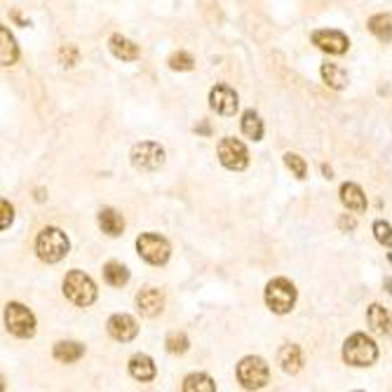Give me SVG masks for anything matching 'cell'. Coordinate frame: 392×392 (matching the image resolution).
<instances>
[{
    "instance_id": "cell-28",
    "label": "cell",
    "mask_w": 392,
    "mask_h": 392,
    "mask_svg": "<svg viewBox=\"0 0 392 392\" xmlns=\"http://www.w3.org/2000/svg\"><path fill=\"white\" fill-rule=\"evenodd\" d=\"M284 165L294 172L296 179H306L308 165H306V160H303L301 155H296V153H284Z\"/></svg>"
},
{
    "instance_id": "cell-32",
    "label": "cell",
    "mask_w": 392,
    "mask_h": 392,
    "mask_svg": "<svg viewBox=\"0 0 392 392\" xmlns=\"http://www.w3.org/2000/svg\"><path fill=\"white\" fill-rule=\"evenodd\" d=\"M0 207H3V223H0V228L7 230V228H10V223L14 221V207L7 202V200H3Z\"/></svg>"
},
{
    "instance_id": "cell-23",
    "label": "cell",
    "mask_w": 392,
    "mask_h": 392,
    "mask_svg": "<svg viewBox=\"0 0 392 392\" xmlns=\"http://www.w3.org/2000/svg\"><path fill=\"white\" fill-rule=\"evenodd\" d=\"M369 31L383 40V43H390L392 40V14H376L369 19Z\"/></svg>"
},
{
    "instance_id": "cell-7",
    "label": "cell",
    "mask_w": 392,
    "mask_h": 392,
    "mask_svg": "<svg viewBox=\"0 0 392 392\" xmlns=\"http://www.w3.org/2000/svg\"><path fill=\"white\" fill-rule=\"evenodd\" d=\"M270 371L268 364L261 357H244L237 364V381L242 383V388L247 390H259L268 383Z\"/></svg>"
},
{
    "instance_id": "cell-21",
    "label": "cell",
    "mask_w": 392,
    "mask_h": 392,
    "mask_svg": "<svg viewBox=\"0 0 392 392\" xmlns=\"http://www.w3.org/2000/svg\"><path fill=\"white\" fill-rule=\"evenodd\" d=\"M99 226H101V230L106 235L118 237V235H123L125 221H123V216H120L115 210H101L99 212Z\"/></svg>"
},
{
    "instance_id": "cell-36",
    "label": "cell",
    "mask_w": 392,
    "mask_h": 392,
    "mask_svg": "<svg viewBox=\"0 0 392 392\" xmlns=\"http://www.w3.org/2000/svg\"><path fill=\"white\" fill-rule=\"evenodd\" d=\"M322 174H324L326 179H331V170H329V167H326V165H322Z\"/></svg>"
},
{
    "instance_id": "cell-19",
    "label": "cell",
    "mask_w": 392,
    "mask_h": 392,
    "mask_svg": "<svg viewBox=\"0 0 392 392\" xmlns=\"http://www.w3.org/2000/svg\"><path fill=\"white\" fill-rule=\"evenodd\" d=\"M19 59V47L14 43L12 33L7 31V26H0V61L3 66H12Z\"/></svg>"
},
{
    "instance_id": "cell-24",
    "label": "cell",
    "mask_w": 392,
    "mask_h": 392,
    "mask_svg": "<svg viewBox=\"0 0 392 392\" xmlns=\"http://www.w3.org/2000/svg\"><path fill=\"white\" fill-rule=\"evenodd\" d=\"M103 279H106L110 287H123L130 282V270H127L123 263L110 261L103 266Z\"/></svg>"
},
{
    "instance_id": "cell-29",
    "label": "cell",
    "mask_w": 392,
    "mask_h": 392,
    "mask_svg": "<svg viewBox=\"0 0 392 392\" xmlns=\"http://www.w3.org/2000/svg\"><path fill=\"white\" fill-rule=\"evenodd\" d=\"M195 59L188 52H174L170 57V68L172 71H193Z\"/></svg>"
},
{
    "instance_id": "cell-17",
    "label": "cell",
    "mask_w": 392,
    "mask_h": 392,
    "mask_svg": "<svg viewBox=\"0 0 392 392\" xmlns=\"http://www.w3.org/2000/svg\"><path fill=\"white\" fill-rule=\"evenodd\" d=\"M341 202L348 207L350 212H364L366 210V197L364 190L357 183H343L341 186Z\"/></svg>"
},
{
    "instance_id": "cell-30",
    "label": "cell",
    "mask_w": 392,
    "mask_h": 392,
    "mask_svg": "<svg viewBox=\"0 0 392 392\" xmlns=\"http://www.w3.org/2000/svg\"><path fill=\"white\" fill-rule=\"evenodd\" d=\"M373 235L383 247H392V226L388 221H376L373 223Z\"/></svg>"
},
{
    "instance_id": "cell-26",
    "label": "cell",
    "mask_w": 392,
    "mask_h": 392,
    "mask_svg": "<svg viewBox=\"0 0 392 392\" xmlns=\"http://www.w3.org/2000/svg\"><path fill=\"white\" fill-rule=\"evenodd\" d=\"M242 132L254 141H261L263 137V120L259 118L256 110H244L242 115Z\"/></svg>"
},
{
    "instance_id": "cell-34",
    "label": "cell",
    "mask_w": 392,
    "mask_h": 392,
    "mask_svg": "<svg viewBox=\"0 0 392 392\" xmlns=\"http://www.w3.org/2000/svg\"><path fill=\"white\" fill-rule=\"evenodd\" d=\"M36 200H38V202H43V200H45V190L43 188L36 190Z\"/></svg>"
},
{
    "instance_id": "cell-10",
    "label": "cell",
    "mask_w": 392,
    "mask_h": 392,
    "mask_svg": "<svg viewBox=\"0 0 392 392\" xmlns=\"http://www.w3.org/2000/svg\"><path fill=\"white\" fill-rule=\"evenodd\" d=\"M313 43L322 52H329V54H343V52H348V47H350L348 36L341 33V31H334V29L315 31V33H313Z\"/></svg>"
},
{
    "instance_id": "cell-31",
    "label": "cell",
    "mask_w": 392,
    "mask_h": 392,
    "mask_svg": "<svg viewBox=\"0 0 392 392\" xmlns=\"http://www.w3.org/2000/svg\"><path fill=\"white\" fill-rule=\"evenodd\" d=\"M59 57L63 61V66H76L78 63V50L73 45H66V47H61L59 50Z\"/></svg>"
},
{
    "instance_id": "cell-18",
    "label": "cell",
    "mask_w": 392,
    "mask_h": 392,
    "mask_svg": "<svg viewBox=\"0 0 392 392\" xmlns=\"http://www.w3.org/2000/svg\"><path fill=\"white\" fill-rule=\"evenodd\" d=\"M130 373L132 378H137L141 383H148L155 378V364L148 355H134L130 359Z\"/></svg>"
},
{
    "instance_id": "cell-14",
    "label": "cell",
    "mask_w": 392,
    "mask_h": 392,
    "mask_svg": "<svg viewBox=\"0 0 392 392\" xmlns=\"http://www.w3.org/2000/svg\"><path fill=\"white\" fill-rule=\"evenodd\" d=\"M277 362H279V366H282L284 373H299L301 366H303V353H301V348L294 346V343H287V346L279 348Z\"/></svg>"
},
{
    "instance_id": "cell-15",
    "label": "cell",
    "mask_w": 392,
    "mask_h": 392,
    "mask_svg": "<svg viewBox=\"0 0 392 392\" xmlns=\"http://www.w3.org/2000/svg\"><path fill=\"white\" fill-rule=\"evenodd\" d=\"M366 319H369L371 329L381 336H392V315L388 313L386 308L378 306V303H373L366 310Z\"/></svg>"
},
{
    "instance_id": "cell-2",
    "label": "cell",
    "mask_w": 392,
    "mask_h": 392,
    "mask_svg": "<svg viewBox=\"0 0 392 392\" xmlns=\"http://www.w3.org/2000/svg\"><path fill=\"white\" fill-rule=\"evenodd\" d=\"M63 296L76 306L87 308L97 301V287H94L92 277L85 275L83 270H71L63 279Z\"/></svg>"
},
{
    "instance_id": "cell-6",
    "label": "cell",
    "mask_w": 392,
    "mask_h": 392,
    "mask_svg": "<svg viewBox=\"0 0 392 392\" xmlns=\"http://www.w3.org/2000/svg\"><path fill=\"white\" fill-rule=\"evenodd\" d=\"M137 249L143 261H148L150 266H165L170 261V242L165 237H160L155 233H143L137 239Z\"/></svg>"
},
{
    "instance_id": "cell-5",
    "label": "cell",
    "mask_w": 392,
    "mask_h": 392,
    "mask_svg": "<svg viewBox=\"0 0 392 392\" xmlns=\"http://www.w3.org/2000/svg\"><path fill=\"white\" fill-rule=\"evenodd\" d=\"M5 326L7 331L19 336V339H31V336L36 334V317L26 306H21V303H7Z\"/></svg>"
},
{
    "instance_id": "cell-22",
    "label": "cell",
    "mask_w": 392,
    "mask_h": 392,
    "mask_svg": "<svg viewBox=\"0 0 392 392\" xmlns=\"http://www.w3.org/2000/svg\"><path fill=\"white\" fill-rule=\"evenodd\" d=\"M322 78L331 90H343L348 85V73L339 63H322Z\"/></svg>"
},
{
    "instance_id": "cell-20",
    "label": "cell",
    "mask_w": 392,
    "mask_h": 392,
    "mask_svg": "<svg viewBox=\"0 0 392 392\" xmlns=\"http://www.w3.org/2000/svg\"><path fill=\"white\" fill-rule=\"evenodd\" d=\"M83 355H85V346H80L76 341H59L57 346H54V359H59L63 364L78 362Z\"/></svg>"
},
{
    "instance_id": "cell-37",
    "label": "cell",
    "mask_w": 392,
    "mask_h": 392,
    "mask_svg": "<svg viewBox=\"0 0 392 392\" xmlns=\"http://www.w3.org/2000/svg\"><path fill=\"white\" fill-rule=\"evenodd\" d=\"M390 263H392V254H390Z\"/></svg>"
},
{
    "instance_id": "cell-27",
    "label": "cell",
    "mask_w": 392,
    "mask_h": 392,
    "mask_svg": "<svg viewBox=\"0 0 392 392\" xmlns=\"http://www.w3.org/2000/svg\"><path fill=\"white\" fill-rule=\"evenodd\" d=\"M165 346L167 350H170L172 355H183L188 350V336L186 334H181V331H172L170 336H167V341H165Z\"/></svg>"
},
{
    "instance_id": "cell-8",
    "label": "cell",
    "mask_w": 392,
    "mask_h": 392,
    "mask_svg": "<svg viewBox=\"0 0 392 392\" xmlns=\"http://www.w3.org/2000/svg\"><path fill=\"white\" fill-rule=\"evenodd\" d=\"M132 165L141 172H155L165 165V148L155 141H141L132 148Z\"/></svg>"
},
{
    "instance_id": "cell-25",
    "label": "cell",
    "mask_w": 392,
    "mask_h": 392,
    "mask_svg": "<svg viewBox=\"0 0 392 392\" xmlns=\"http://www.w3.org/2000/svg\"><path fill=\"white\" fill-rule=\"evenodd\" d=\"M181 388H183V392H214L216 383L207 373H190V376H186V381H183Z\"/></svg>"
},
{
    "instance_id": "cell-16",
    "label": "cell",
    "mask_w": 392,
    "mask_h": 392,
    "mask_svg": "<svg viewBox=\"0 0 392 392\" xmlns=\"http://www.w3.org/2000/svg\"><path fill=\"white\" fill-rule=\"evenodd\" d=\"M108 47H110V52L115 54L118 59H123V61H134V59H139V45H134L132 40H127L125 36H110L108 40Z\"/></svg>"
},
{
    "instance_id": "cell-9",
    "label": "cell",
    "mask_w": 392,
    "mask_h": 392,
    "mask_svg": "<svg viewBox=\"0 0 392 392\" xmlns=\"http://www.w3.org/2000/svg\"><path fill=\"white\" fill-rule=\"evenodd\" d=\"M219 160L226 170H233V172H242L247 165H249V150L242 141L237 139H221L219 143Z\"/></svg>"
},
{
    "instance_id": "cell-13",
    "label": "cell",
    "mask_w": 392,
    "mask_h": 392,
    "mask_svg": "<svg viewBox=\"0 0 392 392\" xmlns=\"http://www.w3.org/2000/svg\"><path fill=\"white\" fill-rule=\"evenodd\" d=\"M137 306H139V313L146 315V317H155L163 313L165 308V296L160 294L153 287H148V289H141L137 294Z\"/></svg>"
},
{
    "instance_id": "cell-12",
    "label": "cell",
    "mask_w": 392,
    "mask_h": 392,
    "mask_svg": "<svg viewBox=\"0 0 392 392\" xmlns=\"http://www.w3.org/2000/svg\"><path fill=\"white\" fill-rule=\"evenodd\" d=\"M106 329L120 343H127V341L137 339V334H139L137 319H134L132 315H125V313H118V315L110 317L108 324H106Z\"/></svg>"
},
{
    "instance_id": "cell-35",
    "label": "cell",
    "mask_w": 392,
    "mask_h": 392,
    "mask_svg": "<svg viewBox=\"0 0 392 392\" xmlns=\"http://www.w3.org/2000/svg\"><path fill=\"white\" fill-rule=\"evenodd\" d=\"M383 287H386V289L392 294V277H386V282H383Z\"/></svg>"
},
{
    "instance_id": "cell-4",
    "label": "cell",
    "mask_w": 392,
    "mask_h": 392,
    "mask_svg": "<svg viewBox=\"0 0 392 392\" xmlns=\"http://www.w3.org/2000/svg\"><path fill=\"white\" fill-rule=\"evenodd\" d=\"M296 303V287L287 277H275L270 279L266 287V306L277 315L292 313Z\"/></svg>"
},
{
    "instance_id": "cell-33",
    "label": "cell",
    "mask_w": 392,
    "mask_h": 392,
    "mask_svg": "<svg viewBox=\"0 0 392 392\" xmlns=\"http://www.w3.org/2000/svg\"><path fill=\"white\" fill-rule=\"evenodd\" d=\"M355 226H357V221L353 219V216H343V219H341V228L343 230H355Z\"/></svg>"
},
{
    "instance_id": "cell-3",
    "label": "cell",
    "mask_w": 392,
    "mask_h": 392,
    "mask_svg": "<svg viewBox=\"0 0 392 392\" xmlns=\"http://www.w3.org/2000/svg\"><path fill=\"white\" fill-rule=\"evenodd\" d=\"M343 359L353 366H371L378 359V348L366 334H353L343 346Z\"/></svg>"
},
{
    "instance_id": "cell-11",
    "label": "cell",
    "mask_w": 392,
    "mask_h": 392,
    "mask_svg": "<svg viewBox=\"0 0 392 392\" xmlns=\"http://www.w3.org/2000/svg\"><path fill=\"white\" fill-rule=\"evenodd\" d=\"M210 106L221 115H235L239 99H237L235 90H230L228 85H216L210 92Z\"/></svg>"
},
{
    "instance_id": "cell-1",
    "label": "cell",
    "mask_w": 392,
    "mask_h": 392,
    "mask_svg": "<svg viewBox=\"0 0 392 392\" xmlns=\"http://www.w3.org/2000/svg\"><path fill=\"white\" fill-rule=\"evenodd\" d=\"M68 249H71V242L63 230L52 226L40 230V235L36 239V252L45 263H59L63 256L68 254Z\"/></svg>"
}]
</instances>
